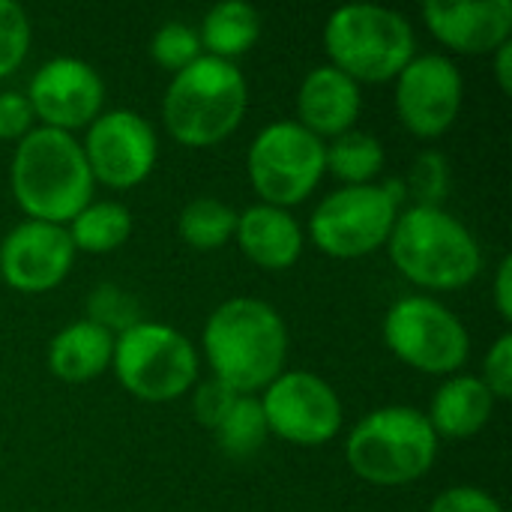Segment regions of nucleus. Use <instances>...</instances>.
<instances>
[{"label": "nucleus", "mask_w": 512, "mask_h": 512, "mask_svg": "<svg viewBox=\"0 0 512 512\" xmlns=\"http://www.w3.org/2000/svg\"><path fill=\"white\" fill-rule=\"evenodd\" d=\"M204 354L213 378L234 393L252 396L255 390H267L285 366V321L264 300L234 297L207 318Z\"/></svg>", "instance_id": "obj_1"}, {"label": "nucleus", "mask_w": 512, "mask_h": 512, "mask_svg": "<svg viewBox=\"0 0 512 512\" xmlns=\"http://www.w3.org/2000/svg\"><path fill=\"white\" fill-rule=\"evenodd\" d=\"M12 195L18 207L36 219L63 225L72 222L93 195V174L81 144L60 129H30L12 156Z\"/></svg>", "instance_id": "obj_2"}, {"label": "nucleus", "mask_w": 512, "mask_h": 512, "mask_svg": "<svg viewBox=\"0 0 512 512\" xmlns=\"http://www.w3.org/2000/svg\"><path fill=\"white\" fill-rule=\"evenodd\" d=\"M390 258L396 270L423 288L459 291L471 285L483 267L477 237L441 207H408L390 234Z\"/></svg>", "instance_id": "obj_3"}, {"label": "nucleus", "mask_w": 512, "mask_h": 512, "mask_svg": "<svg viewBox=\"0 0 512 512\" xmlns=\"http://www.w3.org/2000/svg\"><path fill=\"white\" fill-rule=\"evenodd\" d=\"M249 90L243 72L219 57L201 54L177 72L165 90L162 117L183 147H213L225 141L243 120Z\"/></svg>", "instance_id": "obj_4"}, {"label": "nucleus", "mask_w": 512, "mask_h": 512, "mask_svg": "<svg viewBox=\"0 0 512 512\" xmlns=\"http://www.w3.org/2000/svg\"><path fill=\"white\" fill-rule=\"evenodd\" d=\"M345 456L351 471L372 486H408L435 465L438 435L426 414L408 405H390L354 426Z\"/></svg>", "instance_id": "obj_5"}, {"label": "nucleus", "mask_w": 512, "mask_h": 512, "mask_svg": "<svg viewBox=\"0 0 512 512\" xmlns=\"http://www.w3.org/2000/svg\"><path fill=\"white\" fill-rule=\"evenodd\" d=\"M324 45L333 69L357 84L393 81L417 57V39L408 18L372 3L336 9L324 27Z\"/></svg>", "instance_id": "obj_6"}, {"label": "nucleus", "mask_w": 512, "mask_h": 512, "mask_svg": "<svg viewBox=\"0 0 512 512\" xmlns=\"http://www.w3.org/2000/svg\"><path fill=\"white\" fill-rule=\"evenodd\" d=\"M117 381L144 402H171L198 381L192 342L168 324H135L114 339Z\"/></svg>", "instance_id": "obj_7"}, {"label": "nucleus", "mask_w": 512, "mask_h": 512, "mask_svg": "<svg viewBox=\"0 0 512 512\" xmlns=\"http://www.w3.org/2000/svg\"><path fill=\"white\" fill-rule=\"evenodd\" d=\"M327 171L324 144L294 120L273 123L258 132L249 147V180L270 207L306 201Z\"/></svg>", "instance_id": "obj_8"}, {"label": "nucleus", "mask_w": 512, "mask_h": 512, "mask_svg": "<svg viewBox=\"0 0 512 512\" xmlns=\"http://www.w3.org/2000/svg\"><path fill=\"white\" fill-rule=\"evenodd\" d=\"M387 348L411 369L450 375L465 366L471 339L465 324L432 297H402L384 318Z\"/></svg>", "instance_id": "obj_9"}, {"label": "nucleus", "mask_w": 512, "mask_h": 512, "mask_svg": "<svg viewBox=\"0 0 512 512\" xmlns=\"http://www.w3.org/2000/svg\"><path fill=\"white\" fill-rule=\"evenodd\" d=\"M399 207L384 186H345L315 207L309 237L330 258H363L390 240Z\"/></svg>", "instance_id": "obj_10"}, {"label": "nucleus", "mask_w": 512, "mask_h": 512, "mask_svg": "<svg viewBox=\"0 0 512 512\" xmlns=\"http://www.w3.org/2000/svg\"><path fill=\"white\" fill-rule=\"evenodd\" d=\"M261 411L273 435L300 447L327 444L342 429L336 390L312 372H282L264 390Z\"/></svg>", "instance_id": "obj_11"}, {"label": "nucleus", "mask_w": 512, "mask_h": 512, "mask_svg": "<svg viewBox=\"0 0 512 512\" xmlns=\"http://www.w3.org/2000/svg\"><path fill=\"white\" fill-rule=\"evenodd\" d=\"M93 180L111 189H132L147 180L156 165V132L135 111L99 114L81 144Z\"/></svg>", "instance_id": "obj_12"}, {"label": "nucleus", "mask_w": 512, "mask_h": 512, "mask_svg": "<svg viewBox=\"0 0 512 512\" xmlns=\"http://www.w3.org/2000/svg\"><path fill=\"white\" fill-rule=\"evenodd\" d=\"M462 108V75L441 54L414 57L396 78V111L417 138L444 135Z\"/></svg>", "instance_id": "obj_13"}, {"label": "nucleus", "mask_w": 512, "mask_h": 512, "mask_svg": "<svg viewBox=\"0 0 512 512\" xmlns=\"http://www.w3.org/2000/svg\"><path fill=\"white\" fill-rule=\"evenodd\" d=\"M27 102L33 117H39L48 129L72 132L90 126L102 114L105 84L90 63L57 57L36 69L30 78Z\"/></svg>", "instance_id": "obj_14"}, {"label": "nucleus", "mask_w": 512, "mask_h": 512, "mask_svg": "<svg viewBox=\"0 0 512 512\" xmlns=\"http://www.w3.org/2000/svg\"><path fill=\"white\" fill-rule=\"evenodd\" d=\"M75 246L63 225L27 219L0 243V279L21 294H45L72 270Z\"/></svg>", "instance_id": "obj_15"}, {"label": "nucleus", "mask_w": 512, "mask_h": 512, "mask_svg": "<svg viewBox=\"0 0 512 512\" xmlns=\"http://www.w3.org/2000/svg\"><path fill=\"white\" fill-rule=\"evenodd\" d=\"M423 18L435 39L459 54H495L510 42V0H432L423 6Z\"/></svg>", "instance_id": "obj_16"}, {"label": "nucleus", "mask_w": 512, "mask_h": 512, "mask_svg": "<svg viewBox=\"0 0 512 512\" xmlns=\"http://www.w3.org/2000/svg\"><path fill=\"white\" fill-rule=\"evenodd\" d=\"M300 126L315 138H339L360 117V87L333 66L312 69L297 93Z\"/></svg>", "instance_id": "obj_17"}, {"label": "nucleus", "mask_w": 512, "mask_h": 512, "mask_svg": "<svg viewBox=\"0 0 512 512\" xmlns=\"http://www.w3.org/2000/svg\"><path fill=\"white\" fill-rule=\"evenodd\" d=\"M234 237L240 252L264 270H288L303 252V231L297 219L270 204H255L237 213Z\"/></svg>", "instance_id": "obj_18"}, {"label": "nucleus", "mask_w": 512, "mask_h": 512, "mask_svg": "<svg viewBox=\"0 0 512 512\" xmlns=\"http://www.w3.org/2000/svg\"><path fill=\"white\" fill-rule=\"evenodd\" d=\"M492 411H495V396L489 393V387L474 375H459L441 384L426 420L438 438L462 441L483 432V426L492 420Z\"/></svg>", "instance_id": "obj_19"}, {"label": "nucleus", "mask_w": 512, "mask_h": 512, "mask_svg": "<svg viewBox=\"0 0 512 512\" xmlns=\"http://www.w3.org/2000/svg\"><path fill=\"white\" fill-rule=\"evenodd\" d=\"M114 336L93 321H75L63 327L48 345V369L66 384H84L99 378L111 366Z\"/></svg>", "instance_id": "obj_20"}, {"label": "nucleus", "mask_w": 512, "mask_h": 512, "mask_svg": "<svg viewBox=\"0 0 512 512\" xmlns=\"http://www.w3.org/2000/svg\"><path fill=\"white\" fill-rule=\"evenodd\" d=\"M261 36V18L249 3L240 0H225L216 3L201 24V45L210 51V57L234 63V57L246 54Z\"/></svg>", "instance_id": "obj_21"}, {"label": "nucleus", "mask_w": 512, "mask_h": 512, "mask_svg": "<svg viewBox=\"0 0 512 512\" xmlns=\"http://www.w3.org/2000/svg\"><path fill=\"white\" fill-rule=\"evenodd\" d=\"M69 240L75 246V252H90V255H102V252H114L117 246H123L132 234V216L123 204L117 201H99V204H87L72 222H69Z\"/></svg>", "instance_id": "obj_22"}, {"label": "nucleus", "mask_w": 512, "mask_h": 512, "mask_svg": "<svg viewBox=\"0 0 512 512\" xmlns=\"http://www.w3.org/2000/svg\"><path fill=\"white\" fill-rule=\"evenodd\" d=\"M324 162L327 171L345 180L348 186H366L384 168V147L378 144V138L351 129L333 138L330 147H324Z\"/></svg>", "instance_id": "obj_23"}, {"label": "nucleus", "mask_w": 512, "mask_h": 512, "mask_svg": "<svg viewBox=\"0 0 512 512\" xmlns=\"http://www.w3.org/2000/svg\"><path fill=\"white\" fill-rule=\"evenodd\" d=\"M177 231L186 246L210 252L225 246L237 231V213L216 198H195L183 207Z\"/></svg>", "instance_id": "obj_24"}, {"label": "nucleus", "mask_w": 512, "mask_h": 512, "mask_svg": "<svg viewBox=\"0 0 512 512\" xmlns=\"http://www.w3.org/2000/svg\"><path fill=\"white\" fill-rule=\"evenodd\" d=\"M213 435H216V444H219V450L225 456H231V459L255 456L264 447L267 435H270L264 411H261V402L252 399V396H237L234 408L213 429Z\"/></svg>", "instance_id": "obj_25"}, {"label": "nucleus", "mask_w": 512, "mask_h": 512, "mask_svg": "<svg viewBox=\"0 0 512 512\" xmlns=\"http://www.w3.org/2000/svg\"><path fill=\"white\" fill-rule=\"evenodd\" d=\"M405 198H414V207H441L450 192V165L438 150H426L414 159L408 177L402 180Z\"/></svg>", "instance_id": "obj_26"}, {"label": "nucleus", "mask_w": 512, "mask_h": 512, "mask_svg": "<svg viewBox=\"0 0 512 512\" xmlns=\"http://www.w3.org/2000/svg\"><path fill=\"white\" fill-rule=\"evenodd\" d=\"M87 321H93L96 327L108 330L111 336L126 333L129 327L141 324V306L132 294H126L117 285H99L90 297H87Z\"/></svg>", "instance_id": "obj_27"}, {"label": "nucleus", "mask_w": 512, "mask_h": 512, "mask_svg": "<svg viewBox=\"0 0 512 512\" xmlns=\"http://www.w3.org/2000/svg\"><path fill=\"white\" fill-rule=\"evenodd\" d=\"M150 57L168 69V72H183L186 66H192L198 57H201V39L198 33L189 27V24H180V21H168L162 24L156 33H153V42H150Z\"/></svg>", "instance_id": "obj_28"}, {"label": "nucleus", "mask_w": 512, "mask_h": 512, "mask_svg": "<svg viewBox=\"0 0 512 512\" xmlns=\"http://www.w3.org/2000/svg\"><path fill=\"white\" fill-rule=\"evenodd\" d=\"M30 48V21L12 0H0V78L12 75Z\"/></svg>", "instance_id": "obj_29"}, {"label": "nucleus", "mask_w": 512, "mask_h": 512, "mask_svg": "<svg viewBox=\"0 0 512 512\" xmlns=\"http://www.w3.org/2000/svg\"><path fill=\"white\" fill-rule=\"evenodd\" d=\"M240 393H234L231 387H225L222 381L210 378V381H201L198 390H195V399H192V411H195V420L207 429H216L225 414L234 408Z\"/></svg>", "instance_id": "obj_30"}, {"label": "nucleus", "mask_w": 512, "mask_h": 512, "mask_svg": "<svg viewBox=\"0 0 512 512\" xmlns=\"http://www.w3.org/2000/svg\"><path fill=\"white\" fill-rule=\"evenodd\" d=\"M486 387H489V393L495 396V399H510L512 396V336L510 333H504L495 345H492V351H489V357H486V363H483V378H480Z\"/></svg>", "instance_id": "obj_31"}, {"label": "nucleus", "mask_w": 512, "mask_h": 512, "mask_svg": "<svg viewBox=\"0 0 512 512\" xmlns=\"http://www.w3.org/2000/svg\"><path fill=\"white\" fill-rule=\"evenodd\" d=\"M33 129V108L24 93H0V141H21Z\"/></svg>", "instance_id": "obj_32"}, {"label": "nucleus", "mask_w": 512, "mask_h": 512, "mask_svg": "<svg viewBox=\"0 0 512 512\" xmlns=\"http://www.w3.org/2000/svg\"><path fill=\"white\" fill-rule=\"evenodd\" d=\"M429 512H504L501 504L486 495L483 489H474V486H456V489H447L435 498L432 510Z\"/></svg>", "instance_id": "obj_33"}, {"label": "nucleus", "mask_w": 512, "mask_h": 512, "mask_svg": "<svg viewBox=\"0 0 512 512\" xmlns=\"http://www.w3.org/2000/svg\"><path fill=\"white\" fill-rule=\"evenodd\" d=\"M495 306L501 312L504 321L512 318V261L504 258L501 267H498V276H495Z\"/></svg>", "instance_id": "obj_34"}, {"label": "nucleus", "mask_w": 512, "mask_h": 512, "mask_svg": "<svg viewBox=\"0 0 512 512\" xmlns=\"http://www.w3.org/2000/svg\"><path fill=\"white\" fill-rule=\"evenodd\" d=\"M495 54H498V63H495V69H498V81H501V90H504V93H510V90H512V72H510L512 42L501 45V48H498Z\"/></svg>", "instance_id": "obj_35"}]
</instances>
